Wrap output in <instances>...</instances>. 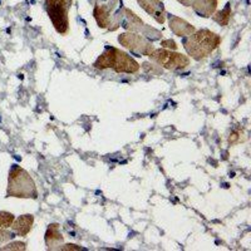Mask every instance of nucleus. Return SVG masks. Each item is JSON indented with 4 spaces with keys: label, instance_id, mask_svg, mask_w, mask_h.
<instances>
[{
    "label": "nucleus",
    "instance_id": "nucleus-17",
    "mask_svg": "<svg viewBox=\"0 0 251 251\" xmlns=\"http://www.w3.org/2000/svg\"><path fill=\"white\" fill-rule=\"evenodd\" d=\"M161 46L165 47V48H170L171 50H176V49H177V44L175 43L174 40H171V39L162 40V42H161Z\"/></svg>",
    "mask_w": 251,
    "mask_h": 251
},
{
    "label": "nucleus",
    "instance_id": "nucleus-11",
    "mask_svg": "<svg viewBox=\"0 0 251 251\" xmlns=\"http://www.w3.org/2000/svg\"><path fill=\"white\" fill-rule=\"evenodd\" d=\"M169 24L171 30L178 37H187V35L195 33V28L191 24H188L187 22L178 17H175V15H171L169 18Z\"/></svg>",
    "mask_w": 251,
    "mask_h": 251
},
{
    "label": "nucleus",
    "instance_id": "nucleus-4",
    "mask_svg": "<svg viewBox=\"0 0 251 251\" xmlns=\"http://www.w3.org/2000/svg\"><path fill=\"white\" fill-rule=\"evenodd\" d=\"M72 0H46L47 12L55 30L59 34H67L69 30V8Z\"/></svg>",
    "mask_w": 251,
    "mask_h": 251
},
{
    "label": "nucleus",
    "instance_id": "nucleus-9",
    "mask_svg": "<svg viewBox=\"0 0 251 251\" xmlns=\"http://www.w3.org/2000/svg\"><path fill=\"white\" fill-rule=\"evenodd\" d=\"M138 4L146 13L152 15L158 24H163L166 20V12L161 0H138Z\"/></svg>",
    "mask_w": 251,
    "mask_h": 251
},
{
    "label": "nucleus",
    "instance_id": "nucleus-13",
    "mask_svg": "<svg viewBox=\"0 0 251 251\" xmlns=\"http://www.w3.org/2000/svg\"><path fill=\"white\" fill-rule=\"evenodd\" d=\"M230 18H231V8H230V4H227V5H226L223 10L217 12L216 14L212 17V19H214L216 23H219L220 25L225 26L228 24V20H230Z\"/></svg>",
    "mask_w": 251,
    "mask_h": 251
},
{
    "label": "nucleus",
    "instance_id": "nucleus-15",
    "mask_svg": "<svg viewBox=\"0 0 251 251\" xmlns=\"http://www.w3.org/2000/svg\"><path fill=\"white\" fill-rule=\"evenodd\" d=\"M13 237H14V235H13V232L9 231L8 228H0V246L10 241Z\"/></svg>",
    "mask_w": 251,
    "mask_h": 251
},
{
    "label": "nucleus",
    "instance_id": "nucleus-2",
    "mask_svg": "<svg viewBox=\"0 0 251 251\" xmlns=\"http://www.w3.org/2000/svg\"><path fill=\"white\" fill-rule=\"evenodd\" d=\"M8 197H19V199H37L38 190L28 172L20 166L14 165L9 172L8 178Z\"/></svg>",
    "mask_w": 251,
    "mask_h": 251
},
{
    "label": "nucleus",
    "instance_id": "nucleus-18",
    "mask_svg": "<svg viewBox=\"0 0 251 251\" xmlns=\"http://www.w3.org/2000/svg\"><path fill=\"white\" fill-rule=\"evenodd\" d=\"M75 245H66V246H63V248H60L62 249V250H79L80 248H75Z\"/></svg>",
    "mask_w": 251,
    "mask_h": 251
},
{
    "label": "nucleus",
    "instance_id": "nucleus-5",
    "mask_svg": "<svg viewBox=\"0 0 251 251\" xmlns=\"http://www.w3.org/2000/svg\"><path fill=\"white\" fill-rule=\"evenodd\" d=\"M151 59L157 62L161 67L170 71H180L190 66V58L181 53L167 49H154L151 53Z\"/></svg>",
    "mask_w": 251,
    "mask_h": 251
},
{
    "label": "nucleus",
    "instance_id": "nucleus-6",
    "mask_svg": "<svg viewBox=\"0 0 251 251\" xmlns=\"http://www.w3.org/2000/svg\"><path fill=\"white\" fill-rule=\"evenodd\" d=\"M118 42L123 47L129 49L132 53H136L138 55H147V57H150L152 51L154 50V47L152 46V43L149 39H146L145 37L140 34L132 33V31L121 34L118 37Z\"/></svg>",
    "mask_w": 251,
    "mask_h": 251
},
{
    "label": "nucleus",
    "instance_id": "nucleus-12",
    "mask_svg": "<svg viewBox=\"0 0 251 251\" xmlns=\"http://www.w3.org/2000/svg\"><path fill=\"white\" fill-rule=\"evenodd\" d=\"M33 223H34V217L31 215H23V216L14 219L12 224L13 231L18 235V236H26L30 232L31 227H33Z\"/></svg>",
    "mask_w": 251,
    "mask_h": 251
},
{
    "label": "nucleus",
    "instance_id": "nucleus-3",
    "mask_svg": "<svg viewBox=\"0 0 251 251\" xmlns=\"http://www.w3.org/2000/svg\"><path fill=\"white\" fill-rule=\"evenodd\" d=\"M94 67L98 69L112 68L117 73H136L140 71V64L131 55L117 48H111L104 51L94 62Z\"/></svg>",
    "mask_w": 251,
    "mask_h": 251
},
{
    "label": "nucleus",
    "instance_id": "nucleus-1",
    "mask_svg": "<svg viewBox=\"0 0 251 251\" xmlns=\"http://www.w3.org/2000/svg\"><path fill=\"white\" fill-rule=\"evenodd\" d=\"M221 43V38L208 29H201L188 35L185 40V49L188 55L196 60L208 57Z\"/></svg>",
    "mask_w": 251,
    "mask_h": 251
},
{
    "label": "nucleus",
    "instance_id": "nucleus-8",
    "mask_svg": "<svg viewBox=\"0 0 251 251\" xmlns=\"http://www.w3.org/2000/svg\"><path fill=\"white\" fill-rule=\"evenodd\" d=\"M182 5L191 6L201 17H211L217 6V0H177Z\"/></svg>",
    "mask_w": 251,
    "mask_h": 251
},
{
    "label": "nucleus",
    "instance_id": "nucleus-14",
    "mask_svg": "<svg viewBox=\"0 0 251 251\" xmlns=\"http://www.w3.org/2000/svg\"><path fill=\"white\" fill-rule=\"evenodd\" d=\"M14 215L6 211H0V228H9L14 221Z\"/></svg>",
    "mask_w": 251,
    "mask_h": 251
},
{
    "label": "nucleus",
    "instance_id": "nucleus-10",
    "mask_svg": "<svg viewBox=\"0 0 251 251\" xmlns=\"http://www.w3.org/2000/svg\"><path fill=\"white\" fill-rule=\"evenodd\" d=\"M64 237L59 231V225L58 224H51L47 228L46 232V245L48 250H59L63 246Z\"/></svg>",
    "mask_w": 251,
    "mask_h": 251
},
{
    "label": "nucleus",
    "instance_id": "nucleus-7",
    "mask_svg": "<svg viewBox=\"0 0 251 251\" xmlns=\"http://www.w3.org/2000/svg\"><path fill=\"white\" fill-rule=\"evenodd\" d=\"M112 8L107 4H97L94 6L93 15L97 20L98 26L100 28L111 29V25H114V30L121 25V13L118 15H112Z\"/></svg>",
    "mask_w": 251,
    "mask_h": 251
},
{
    "label": "nucleus",
    "instance_id": "nucleus-16",
    "mask_svg": "<svg viewBox=\"0 0 251 251\" xmlns=\"http://www.w3.org/2000/svg\"><path fill=\"white\" fill-rule=\"evenodd\" d=\"M25 244L20 243V241H14L12 244H8V245L0 248V250L6 251V250H25Z\"/></svg>",
    "mask_w": 251,
    "mask_h": 251
}]
</instances>
